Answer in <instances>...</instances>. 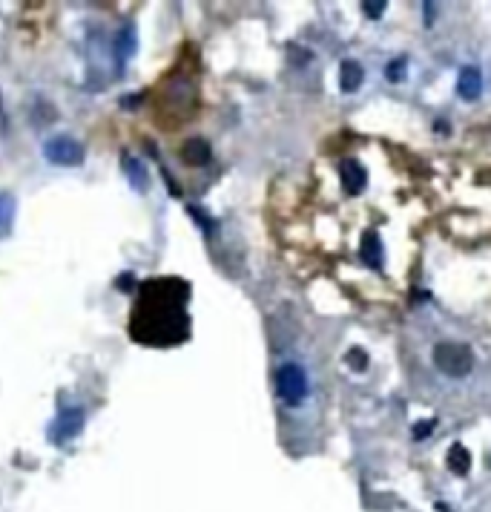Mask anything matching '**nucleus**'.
I'll list each match as a JSON object with an SVG mask.
<instances>
[{
  "label": "nucleus",
  "mask_w": 491,
  "mask_h": 512,
  "mask_svg": "<svg viewBox=\"0 0 491 512\" xmlns=\"http://www.w3.org/2000/svg\"><path fill=\"white\" fill-rule=\"evenodd\" d=\"M457 92H460L463 101H477L483 92V78L477 67H466L460 72V81H457Z\"/></svg>",
  "instance_id": "obj_8"
},
{
  "label": "nucleus",
  "mask_w": 491,
  "mask_h": 512,
  "mask_svg": "<svg viewBox=\"0 0 491 512\" xmlns=\"http://www.w3.org/2000/svg\"><path fill=\"white\" fill-rule=\"evenodd\" d=\"M158 95H161V98H158V113H161L164 121H167V116L187 118L193 113V107H195V81L178 70L161 84Z\"/></svg>",
  "instance_id": "obj_2"
},
{
  "label": "nucleus",
  "mask_w": 491,
  "mask_h": 512,
  "mask_svg": "<svg viewBox=\"0 0 491 512\" xmlns=\"http://www.w3.org/2000/svg\"><path fill=\"white\" fill-rule=\"evenodd\" d=\"M276 389H279V397L290 406H299L307 397V377L305 369L299 363H285L279 372H276Z\"/></svg>",
  "instance_id": "obj_4"
},
{
  "label": "nucleus",
  "mask_w": 491,
  "mask_h": 512,
  "mask_svg": "<svg viewBox=\"0 0 491 512\" xmlns=\"http://www.w3.org/2000/svg\"><path fill=\"white\" fill-rule=\"evenodd\" d=\"M290 55H293V63H296V67H305V63L310 61V52L299 50V46H290Z\"/></svg>",
  "instance_id": "obj_20"
},
{
  "label": "nucleus",
  "mask_w": 491,
  "mask_h": 512,
  "mask_svg": "<svg viewBox=\"0 0 491 512\" xmlns=\"http://www.w3.org/2000/svg\"><path fill=\"white\" fill-rule=\"evenodd\" d=\"M434 363H437V369L454 377V380H460L471 372V365H474V354H471V348L466 343H437L434 348Z\"/></svg>",
  "instance_id": "obj_3"
},
{
  "label": "nucleus",
  "mask_w": 491,
  "mask_h": 512,
  "mask_svg": "<svg viewBox=\"0 0 491 512\" xmlns=\"http://www.w3.org/2000/svg\"><path fill=\"white\" fill-rule=\"evenodd\" d=\"M488 467H491V455H488Z\"/></svg>",
  "instance_id": "obj_22"
},
{
  "label": "nucleus",
  "mask_w": 491,
  "mask_h": 512,
  "mask_svg": "<svg viewBox=\"0 0 491 512\" xmlns=\"http://www.w3.org/2000/svg\"><path fill=\"white\" fill-rule=\"evenodd\" d=\"M339 173H342V187H345L348 196H359L368 184V170L356 162V158H345V162L339 164Z\"/></svg>",
  "instance_id": "obj_7"
},
{
  "label": "nucleus",
  "mask_w": 491,
  "mask_h": 512,
  "mask_svg": "<svg viewBox=\"0 0 491 512\" xmlns=\"http://www.w3.org/2000/svg\"><path fill=\"white\" fill-rule=\"evenodd\" d=\"M84 420H87V414H84V409H67V412H61V418H58V423H55V440L58 443H67V440H72V438H78L80 435V429H84Z\"/></svg>",
  "instance_id": "obj_6"
},
{
  "label": "nucleus",
  "mask_w": 491,
  "mask_h": 512,
  "mask_svg": "<svg viewBox=\"0 0 491 512\" xmlns=\"http://www.w3.org/2000/svg\"><path fill=\"white\" fill-rule=\"evenodd\" d=\"M362 81H365L362 67H359L356 61H342V67H339V87H342V92H356L359 87H362Z\"/></svg>",
  "instance_id": "obj_10"
},
{
  "label": "nucleus",
  "mask_w": 491,
  "mask_h": 512,
  "mask_svg": "<svg viewBox=\"0 0 491 512\" xmlns=\"http://www.w3.org/2000/svg\"><path fill=\"white\" fill-rule=\"evenodd\" d=\"M359 253H362L368 268H382V242H380V236H376V231L362 233V248H359Z\"/></svg>",
  "instance_id": "obj_11"
},
{
  "label": "nucleus",
  "mask_w": 491,
  "mask_h": 512,
  "mask_svg": "<svg viewBox=\"0 0 491 512\" xmlns=\"http://www.w3.org/2000/svg\"><path fill=\"white\" fill-rule=\"evenodd\" d=\"M190 288L182 279H150L141 285L138 302L133 308L129 334L146 345H173L184 343L190 334L187 294Z\"/></svg>",
  "instance_id": "obj_1"
},
{
  "label": "nucleus",
  "mask_w": 491,
  "mask_h": 512,
  "mask_svg": "<svg viewBox=\"0 0 491 512\" xmlns=\"http://www.w3.org/2000/svg\"><path fill=\"white\" fill-rule=\"evenodd\" d=\"M43 156L49 158L52 164H63V167H75L84 162V147L69 138V136H55L43 144Z\"/></svg>",
  "instance_id": "obj_5"
},
{
  "label": "nucleus",
  "mask_w": 491,
  "mask_h": 512,
  "mask_svg": "<svg viewBox=\"0 0 491 512\" xmlns=\"http://www.w3.org/2000/svg\"><path fill=\"white\" fill-rule=\"evenodd\" d=\"M210 156H212V150H210V144L204 138H190V141H184V147H182V158L187 164H193V167L207 164Z\"/></svg>",
  "instance_id": "obj_9"
},
{
  "label": "nucleus",
  "mask_w": 491,
  "mask_h": 512,
  "mask_svg": "<svg viewBox=\"0 0 491 512\" xmlns=\"http://www.w3.org/2000/svg\"><path fill=\"white\" fill-rule=\"evenodd\" d=\"M388 9V3H385V0H365V3H362V12L368 14V18L371 21H376V18H380V14Z\"/></svg>",
  "instance_id": "obj_18"
},
{
  "label": "nucleus",
  "mask_w": 491,
  "mask_h": 512,
  "mask_svg": "<svg viewBox=\"0 0 491 512\" xmlns=\"http://www.w3.org/2000/svg\"><path fill=\"white\" fill-rule=\"evenodd\" d=\"M446 463H448V469L454 475H468V469H471V452L466 449L463 443H454L451 449H448V455H446Z\"/></svg>",
  "instance_id": "obj_12"
},
{
  "label": "nucleus",
  "mask_w": 491,
  "mask_h": 512,
  "mask_svg": "<svg viewBox=\"0 0 491 512\" xmlns=\"http://www.w3.org/2000/svg\"><path fill=\"white\" fill-rule=\"evenodd\" d=\"M434 429H437V420H434V418H431V420H422V423H417V426H414V440H425V438H428Z\"/></svg>",
  "instance_id": "obj_19"
},
{
  "label": "nucleus",
  "mask_w": 491,
  "mask_h": 512,
  "mask_svg": "<svg viewBox=\"0 0 491 512\" xmlns=\"http://www.w3.org/2000/svg\"><path fill=\"white\" fill-rule=\"evenodd\" d=\"M12 213H14V202L12 196H0V233H6L12 225Z\"/></svg>",
  "instance_id": "obj_17"
},
{
  "label": "nucleus",
  "mask_w": 491,
  "mask_h": 512,
  "mask_svg": "<svg viewBox=\"0 0 491 512\" xmlns=\"http://www.w3.org/2000/svg\"><path fill=\"white\" fill-rule=\"evenodd\" d=\"M124 170H127V175H129V182H133V187L135 190H146V170H144V164L138 162V158H133V156H127L124 158Z\"/></svg>",
  "instance_id": "obj_14"
},
{
  "label": "nucleus",
  "mask_w": 491,
  "mask_h": 512,
  "mask_svg": "<svg viewBox=\"0 0 491 512\" xmlns=\"http://www.w3.org/2000/svg\"><path fill=\"white\" fill-rule=\"evenodd\" d=\"M112 46H116V58L124 63V61H129V55H133L135 52V26H124L121 32H118V38H116V43H112Z\"/></svg>",
  "instance_id": "obj_13"
},
{
  "label": "nucleus",
  "mask_w": 491,
  "mask_h": 512,
  "mask_svg": "<svg viewBox=\"0 0 491 512\" xmlns=\"http://www.w3.org/2000/svg\"><path fill=\"white\" fill-rule=\"evenodd\" d=\"M345 363H348V369H353V372H365L371 360H368V354L362 348H351L345 354Z\"/></svg>",
  "instance_id": "obj_16"
},
{
  "label": "nucleus",
  "mask_w": 491,
  "mask_h": 512,
  "mask_svg": "<svg viewBox=\"0 0 491 512\" xmlns=\"http://www.w3.org/2000/svg\"><path fill=\"white\" fill-rule=\"evenodd\" d=\"M385 75H388V81H391V84L405 81V75H408V61H405V58H394V61L388 63Z\"/></svg>",
  "instance_id": "obj_15"
},
{
  "label": "nucleus",
  "mask_w": 491,
  "mask_h": 512,
  "mask_svg": "<svg viewBox=\"0 0 491 512\" xmlns=\"http://www.w3.org/2000/svg\"><path fill=\"white\" fill-rule=\"evenodd\" d=\"M422 9H425V14H428V18H425V21H428V26H431V23L437 21V6H434V3H425Z\"/></svg>",
  "instance_id": "obj_21"
}]
</instances>
